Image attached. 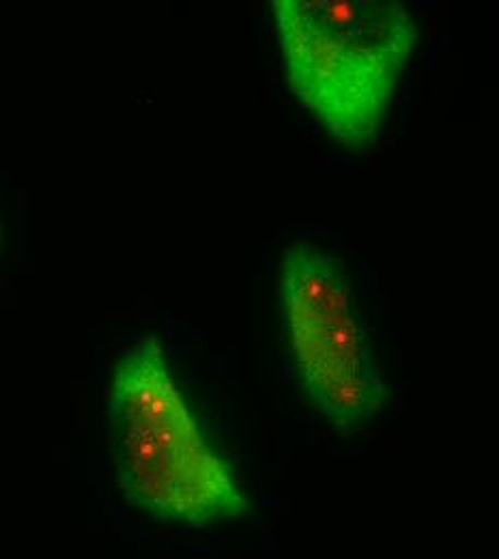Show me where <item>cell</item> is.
Segmentation results:
<instances>
[{"label": "cell", "instance_id": "cell-1", "mask_svg": "<svg viewBox=\"0 0 499 559\" xmlns=\"http://www.w3.org/2000/svg\"><path fill=\"white\" fill-rule=\"evenodd\" d=\"M108 414L117 485L134 508L177 532L248 516L250 501L201 435L157 341L121 359Z\"/></svg>", "mask_w": 499, "mask_h": 559}, {"label": "cell", "instance_id": "cell-3", "mask_svg": "<svg viewBox=\"0 0 499 559\" xmlns=\"http://www.w3.org/2000/svg\"><path fill=\"white\" fill-rule=\"evenodd\" d=\"M281 304L286 338L319 416L341 430L375 418L385 399L343 263L312 243L283 257Z\"/></svg>", "mask_w": 499, "mask_h": 559}, {"label": "cell", "instance_id": "cell-2", "mask_svg": "<svg viewBox=\"0 0 499 559\" xmlns=\"http://www.w3.org/2000/svg\"><path fill=\"white\" fill-rule=\"evenodd\" d=\"M293 97L345 146L379 132L418 26L385 0H274Z\"/></svg>", "mask_w": 499, "mask_h": 559}]
</instances>
